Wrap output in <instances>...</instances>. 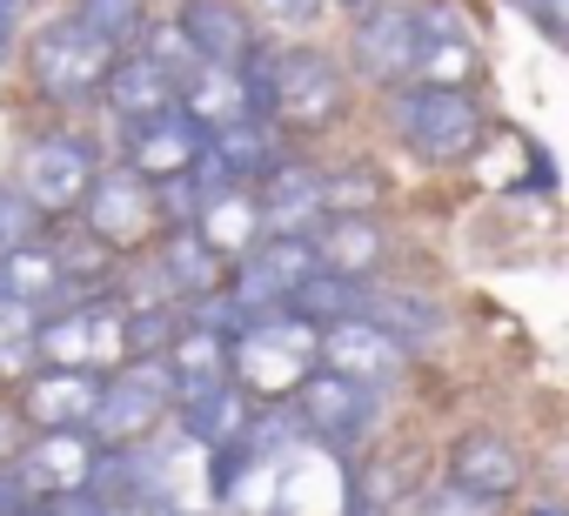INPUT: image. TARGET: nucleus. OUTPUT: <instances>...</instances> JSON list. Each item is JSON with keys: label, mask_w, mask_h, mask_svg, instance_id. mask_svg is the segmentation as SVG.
Wrapping results in <instances>:
<instances>
[{"label": "nucleus", "mask_w": 569, "mask_h": 516, "mask_svg": "<svg viewBox=\"0 0 569 516\" xmlns=\"http://www.w3.org/2000/svg\"><path fill=\"white\" fill-rule=\"evenodd\" d=\"M181 115L201 121L208 135L228 128V121H241V115H248V88H241V75H234V68H201V61H194V68L181 75Z\"/></svg>", "instance_id": "b1692460"}, {"label": "nucleus", "mask_w": 569, "mask_h": 516, "mask_svg": "<svg viewBox=\"0 0 569 516\" xmlns=\"http://www.w3.org/2000/svg\"><path fill=\"white\" fill-rule=\"evenodd\" d=\"M101 101L134 128V121H154V115L181 108V75H174L168 61H154L148 48H141V54H114L108 81H101Z\"/></svg>", "instance_id": "a211bd4d"}, {"label": "nucleus", "mask_w": 569, "mask_h": 516, "mask_svg": "<svg viewBox=\"0 0 569 516\" xmlns=\"http://www.w3.org/2000/svg\"><path fill=\"white\" fill-rule=\"evenodd\" d=\"M522 476H529L522 449H516L509 436H496V429H462V436L449 443V489H462V496H476V503L516 496Z\"/></svg>", "instance_id": "4468645a"}, {"label": "nucleus", "mask_w": 569, "mask_h": 516, "mask_svg": "<svg viewBox=\"0 0 569 516\" xmlns=\"http://www.w3.org/2000/svg\"><path fill=\"white\" fill-rule=\"evenodd\" d=\"M34 329H41V309L34 302L0 296V363H28L34 356Z\"/></svg>", "instance_id": "c756f323"}, {"label": "nucleus", "mask_w": 569, "mask_h": 516, "mask_svg": "<svg viewBox=\"0 0 569 516\" xmlns=\"http://www.w3.org/2000/svg\"><path fill=\"white\" fill-rule=\"evenodd\" d=\"M34 356L48 369H81V376H114L128 363V309L114 302H68L61 316H41Z\"/></svg>", "instance_id": "20e7f679"}, {"label": "nucleus", "mask_w": 569, "mask_h": 516, "mask_svg": "<svg viewBox=\"0 0 569 516\" xmlns=\"http://www.w3.org/2000/svg\"><path fill=\"white\" fill-rule=\"evenodd\" d=\"M74 21H81L88 34H101V41L121 54V48H134V41L148 34V0H81Z\"/></svg>", "instance_id": "cd10ccee"}, {"label": "nucleus", "mask_w": 569, "mask_h": 516, "mask_svg": "<svg viewBox=\"0 0 569 516\" xmlns=\"http://www.w3.org/2000/svg\"><path fill=\"white\" fill-rule=\"evenodd\" d=\"M254 208H261V235H309L322 221V168L281 155L254 181Z\"/></svg>", "instance_id": "dca6fc26"}, {"label": "nucleus", "mask_w": 569, "mask_h": 516, "mask_svg": "<svg viewBox=\"0 0 569 516\" xmlns=\"http://www.w3.org/2000/svg\"><path fill=\"white\" fill-rule=\"evenodd\" d=\"M322 369V329L296 322V316H248L228 336V383L248 403H289L309 376Z\"/></svg>", "instance_id": "f257e3e1"}, {"label": "nucleus", "mask_w": 569, "mask_h": 516, "mask_svg": "<svg viewBox=\"0 0 569 516\" xmlns=\"http://www.w3.org/2000/svg\"><path fill=\"white\" fill-rule=\"evenodd\" d=\"M0 296H21L34 309L61 302V262H54V241H21L0 255Z\"/></svg>", "instance_id": "a878e982"}, {"label": "nucleus", "mask_w": 569, "mask_h": 516, "mask_svg": "<svg viewBox=\"0 0 569 516\" xmlns=\"http://www.w3.org/2000/svg\"><path fill=\"white\" fill-rule=\"evenodd\" d=\"M522 8L536 14V28H542L549 41H562V34H569V0H522Z\"/></svg>", "instance_id": "72a5a7b5"}, {"label": "nucleus", "mask_w": 569, "mask_h": 516, "mask_svg": "<svg viewBox=\"0 0 569 516\" xmlns=\"http://www.w3.org/2000/svg\"><path fill=\"white\" fill-rule=\"evenodd\" d=\"M201 148H208V128L188 121L181 108H168V115H154V121H134V135H128V168H134L148 188H168V181H181V175L201 161Z\"/></svg>", "instance_id": "2eb2a0df"}, {"label": "nucleus", "mask_w": 569, "mask_h": 516, "mask_svg": "<svg viewBox=\"0 0 569 516\" xmlns=\"http://www.w3.org/2000/svg\"><path fill=\"white\" fill-rule=\"evenodd\" d=\"M402 363H409V349L389 329H376L369 316H342V322L322 329V369L329 376H349L362 389H382V383L402 376Z\"/></svg>", "instance_id": "ddd939ff"}, {"label": "nucleus", "mask_w": 569, "mask_h": 516, "mask_svg": "<svg viewBox=\"0 0 569 516\" xmlns=\"http://www.w3.org/2000/svg\"><path fill=\"white\" fill-rule=\"evenodd\" d=\"M309 248H316V269L342 276V282H362L382 269L389 255V235L376 215H329V228H309Z\"/></svg>", "instance_id": "aec40b11"}, {"label": "nucleus", "mask_w": 569, "mask_h": 516, "mask_svg": "<svg viewBox=\"0 0 569 516\" xmlns=\"http://www.w3.org/2000/svg\"><path fill=\"white\" fill-rule=\"evenodd\" d=\"M154 262H161L168 296H174V302H188V309L228 289V262H221V255H214L188 221H181V228H168V235L154 241Z\"/></svg>", "instance_id": "412c9836"}, {"label": "nucleus", "mask_w": 569, "mask_h": 516, "mask_svg": "<svg viewBox=\"0 0 569 516\" xmlns=\"http://www.w3.org/2000/svg\"><path fill=\"white\" fill-rule=\"evenodd\" d=\"M174 409H181V429H188L201 449H234L241 429H248V416H254V403H248L234 383L188 389V396H174Z\"/></svg>", "instance_id": "5701e85b"}, {"label": "nucleus", "mask_w": 569, "mask_h": 516, "mask_svg": "<svg viewBox=\"0 0 569 516\" xmlns=\"http://www.w3.org/2000/svg\"><path fill=\"white\" fill-rule=\"evenodd\" d=\"M382 201V175L376 168H322V215H369Z\"/></svg>", "instance_id": "c85d7f7f"}, {"label": "nucleus", "mask_w": 569, "mask_h": 516, "mask_svg": "<svg viewBox=\"0 0 569 516\" xmlns=\"http://www.w3.org/2000/svg\"><path fill=\"white\" fill-rule=\"evenodd\" d=\"M108 68H114V48H108L101 34H88L74 14H61V21L34 28V48H28L34 95H48V101H61V108H81V101H94V95H101Z\"/></svg>", "instance_id": "7ed1b4c3"}, {"label": "nucleus", "mask_w": 569, "mask_h": 516, "mask_svg": "<svg viewBox=\"0 0 569 516\" xmlns=\"http://www.w3.org/2000/svg\"><path fill=\"white\" fill-rule=\"evenodd\" d=\"M161 363H168V376H174V396L208 389V383H228V336H214V329H201V322H181L174 343L161 349Z\"/></svg>", "instance_id": "393cba45"}, {"label": "nucleus", "mask_w": 569, "mask_h": 516, "mask_svg": "<svg viewBox=\"0 0 569 516\" xmlns=\"http://www.w3.org/2000/svg\"><path fill=\"white\" fill-rule=\"evenodd\" d=\"M94 463H101V443L88 429H34L21 443V456H14V469L34 489V503L41 496H81V489H94Z\"/></svg>", "instance_id": "9b49d317"}, {"label": "nucleus", "mask_w": 569, "mask_h": 516, "mask_svg": "<svg viewBox=\"0 0 569 516\" xmlns=\"http://www.w3.org/2000/svg\"><path fill=\"white\" fill-rule=\"evenodd\" d=\"M94 396H101V376H81V369H34L21 383V423L28 429H88L94 416Z\"/></svg>", "instance_id": "6ab92c4d"}, {"label": "nucleus", "mask_w": 569, "mask_h": 516, "mask_svg": "<svg viewBox=\"0 0 569 516\" xmlns=\"http://www.w3.org/2000/svg\"><path fill=\"white\" fill-rule=\"evenodd\" d=\"M168 409H174V376H168V363H161V356H134V363H121L114 376H101L88 436H94L101 449H128V443H141Z\"/></svg>", "instance_id": "39448f33"}, {"label": "nucleus", "mask_w": 569, "mask_h": 516, "mask_svg": "<svg viewBox=\"0 0 569 516\" xmlns=\"http://www.w3.org/2000/svg\"><path fill=\"white\" fill-rule=\"evenodd\" d=\"M422 516H482V503L462 496V489H436V496L422 503Z\"/></svg>", "instance_id": "f704fd0d"}, {"label": "nucleus", "mask_w": 569, "mask_h": 516, "mask_svg": "<svg viewBox=\"0 0 569 516\" xmlns=\"http://www.w3.org/2000/svg\"><path fill=\"white\" fill-rule=\"evenodd\" d=\"M81 221H88V235H94L108 255H128V248H141V241H154V235L168 228L154 188H148L128 161L94 168V181H88V195H81Z\"/></svg>", "instance_id": "423d86ee"}, {"label": "nucleus", "mask_w": 569, "mask_h": 516, "mask_svg": "<svg viewBox=\"0 0 569 516\" xmlns=\"http://www.w3.org/2000/svg\"><path fill=\"white\" fill-rule=\"evenodd\" d=\"M281 316H296V322H309V329H329V322H342V316H362V282H342V276H329V269H316V276H302V289L281 302Z\"/></svg>", "instance_id": "bb28decb"}, {"label": "nucleus", "mask_w": 569, "mask_h": 516, "mask_svg": "<svg viewBox=\"0 0 569 516\" xmlns=\"http://www.w3.org/2000/svg\"><path fill=\"white\" fill-rule=\"evenodd\" d=\"M289 409H296V423H302L309 443H322V449H356V443L369 436V423H376V389L316 369V376L289 396Z\"/></svg>", "instance_id": "9d476101"}, {"label": "nucleus", "mask_w": 569, "mask_h": 516, "mask_svg": "<svg viewBox=\"0 0 569 516\" xmlns=\"http://www.w3.org/2000/svg\"><path fill=\"white\" fill-rule=\"evenodd\" d=\"M416 61V8L409 0H369L356 21V75L376 88H402Z\"/></svg>", "instance_id": "f8f14e48"}, {"label": "nucleus", "mask_w": 569, "mask_h": 516, "mask_svg": "<svg viewBox=\"0 0 569 516\" xmlns=\"http://www.w3.org/2000/svg\"><path fill=\"white\" fill-rule=\"evenodd\" d=\"M342 8H349V14H356V8H369V0H342Z\"/></svg>", "instance_id": "4c0bfd02"}, {"label": "nucleus", "mask_w": 569, "mask_h": 516, "mask_svg": "<svg viewBox=\"0 0 569 516\" xmlns=\"http://www.w3.org/2000/svg\"><path fill=\"white\" fill-rule=\"evenodd\" d=\"M221 262H241V255L254 248V241H268L261 235V208H254V188H221V195H208L201 208H194V221H188Z\"/></svg>", "instance_id": "4be33fe9"}, {"label": "nucleus", "mask_w": 569, "mask_h": 516, "mask_svg": "<svg viewBox=\"0 0 569 516\" xmlns=\"http://www.w3.org/2000/svg\"><path fill=\"white\" fill-rule=\"evenodd\" d=\"M322 8H329V0H254V14H261L268 28H281V34L316 28V21H322Z\"/></svg>", "instance_id": "2f4dec72"}, {"label": "nucleus", "mask_w": 569, "mask_h": 516, "mask_svg": "<svg viewBox=\"0 0 569 516\" xmlns=\"http://www.w3.org/2000/svg\"><path fill=\"white\" fill-rule=\"evenodd\" d=\"M94 148L81 141V135H48V141H28L21 148V201L34 208V215H74L81 208V195H88V181H94Z\"/></svg>", "instance_id": "1a4fd4ad"}, {"label": "nucleus", "mask_w": 569, "mask_h": 516, "mask_svg": "<svg viewBox=\"0 0 569 516\" xmlns=\"http://www.w3.org/2000/svg\"><path fill=\"white\" fill-rule=\"evenodd\" d=\"M302 276H316V248H309V235H268V241H254L241 262H228V302L241 309V322L248 316H274L281 302H289L296 289H302Z\"/></svg>", "instance_id": "6e6552de"}, {"label": "nucleus", "mask_w": 569, "mask_h": 516, "mask_svg": "<svg viewBox=\"0 0 569 516\" xmlns=\"http://www.w3.org/2000/svg\"><path fill=\"white\" fill-rule=\"evenodd\" d=\"M28 509H34V489L21 483L14 463H0V516H28Z\"/></svg>", "instance_id": "473e14b6"}, {"label": "nucleus", "mask_w": 569, "mask_h": 516, "mask_svg": "<svg viewBox=\"0 0 569 516\" xmlns=\"http://www.w3.org/2000/svg\"><path fill=\"white\" fill-rule=\"evenodd\" d=\"M389 128L396 141L429 161V168H456L482 148L489 121H482V101L476 95H456V88H396L389 101Z\"/></svg>", "instance_id": "f03ea898"}, {"label": "nucleus", "mask_w": 569, "mask_h": 516, "mask_svg": "<svg viewBox=\"0 0 569 516\" xmlns=\"http://www.w3.org/2000/svg\"><path fill=\"white\" fill-rule=\"evenodd\" d=\"M174 41L188 48V61L201 68H241L248 48H254V28L234 0H181L174 14Z\"/></svg>", "instance_id": "f3484780"}, {"label": "nucleus", "mask_w": 569, "mask_h": 516, "mask_svg": "<svg viewBox=\"0 0 569 516\" xmlns=\"http://www.w3.org/2000/svg\"><path fill=\"white\" fill-rule=\"evenodd\" d=\"M482 81V48L469 34V14L449 0H416V61H409V88H456L476 95Z\"/></svg>", "instance_id": "0eeeda50"}, {"label": "nucleus", "mask_w": 569, "mask_h": 516, "mask_svg": "<svg viewBox=\"0 0 569 516\" xmlns=\"http://www.w3.org/2000/svg\"><path fill=\"white\" fill-rule=\"evenodd\" d=\"M34 228H41V215L21 201V188H8V181H0V255H8V248H21V241H34Z\"/></svg>", "instance_id": "7c9ffc66"}, {"label": "nucleus", "mask_w": 569, "mask_h": 516, "mask_svg": "<svg viewBox=\"0 0 569 516\" xmlns=\"http://www.w3.org/2000/svg\"><path fill=\"white\" fill-rule=\"evenodd\" d=\"M21 443H28V423H21L14 409H0V463H14V456H21Z\"/></svg>", "instance_id": "c9c22d12"}, {"label": "nucleus", "mask_w": 569, "mask_h": 516, "mask_svg": "<svg viewBox=\"0 0 569 516\" xmlns=\"http://www.w3.org/2000/svg\"><path fill=\"white\" fill-rule=\"evenodd\" d=\"M0 54H8V0H0Z\"/></svg>", "instance_id": "e433bc0d"}]
</instances>
